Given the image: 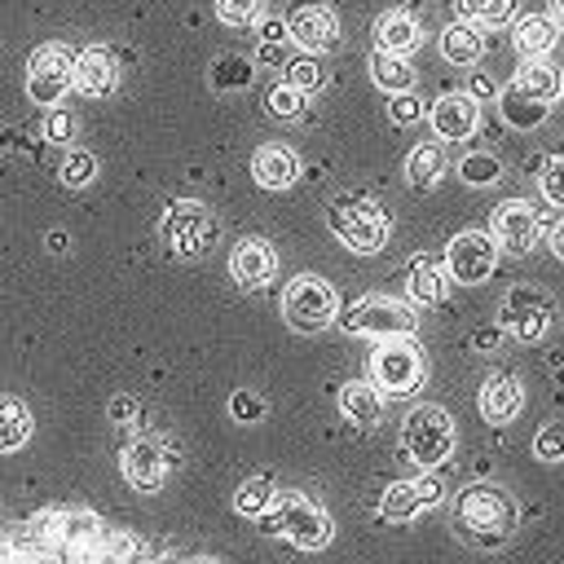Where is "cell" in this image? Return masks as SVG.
Here are the masks:
<instances>
[{"label": "cell", "instance_id": "cell-1", "mask_svg": "<svg viewBox=\"0 0 564 564\" xmlns=\"http://www.w3.org/2000/svg\"><path fill=\"white\" fill-rule=\"evenodd\" d=\"M449 520H454L458 542H467V546H476V551H502V546L516 538L520 502H516V494L502 489L498 480H467V485L454 494Z\"/></svg>", "mask_w": 564, "mask_h": 564}, {"label": "cell", "instance_id": "cell-2", "mask_svg": "<svg viewBox=\"0 0 564 564\" xmlns=\"http://www.w3.org/2000/svg\"><path fill=\"white\" fill-rule=\"evenodd\" d=\"M260 533L286 538V542H295L300 551H322V546H330V538H335V520H330L326 507H317L308 494L286 489V494H273V507L260 516Z\"/></svg>", "mask_w": 564, "mask_h": 564}, {"label": "cell", "instance_id": "cell-3", "mask_svg": "<svg viewBox=\"0 0 564 564\" xmlns=\"http://www.w3.org/2000/svg\"><path fill=\"white\" fill-rule=\"evenodd\" d=\"M326 225L357 256H379L388 247V238H392V216L383 212V203H375L366 194H339V198H330Z\"/></svg>", "mask_w": 564, "mask_h": 564}, {"label": "cell", "instance_id": "cell-4", "mask_svg": "<svg viewBox=\"0 0 564 564\" xmlns=\"http://www.w3.org/2000/svg\"><path fill=\"white\" fill-rule=\"evenodd\" d=\"M366 379L375 383V392L388 401V397H414L427 379V357L423 348L414 344V335H392V339H379L370 348V366H366Z\"/></svg>", "mask_w": 564, "mask_h": 564}, {"label": "cell", "instance_id": "cell-5", "mask_svg": "<svg viewBox=\"0 0 564 564\" xmlns=\"http://www.w3.org/2000/svg\"><path fill=\"white\" fill-rule=\"evenodd\" d=\"M458 445V427H454V414L423 401L414 405L405 419H401V454L419 467V471H432V467H445V458L454 454Z\"/></svg>", "mask_w": 564, "mask_h": 564}, {"label": "cell", "instance_id": "cell-6", "mask_svg": "<svg viewBox=\"0 0 564 564\" xmlns=\"http://www.w3.org/2000/svg\"><path fill=\"white\" fill-rule=\"evenodd\" d=\"M282 322L300 335H317L339 322V291L322 273H295L282 291Z\"/></svg>", "mask_w": 564, "mask_h": 564}, {"label": "cell", "instance_id": "cell-7", "mask_svg": "<svg viewBox=\"0 0 564 564\" xmlns=\"http://www.w3.org/2000/svg\"><path fill=\"white\" fill-rule=\"evenodd\" d=\"M159 238L172 247V256H181V260H203V256L216 247L220 225H216V216H212L207 203H198V198H181V203H172V207L163 212V220H159Z\"/></svg>", "mask_w": 564, "mask_h": 564}, {"label": "cell", "instance_id": "cell-8", "mask_svg": "<svg viewBox=\"0 0 564 564\" xmlns=\"http://www.w3.org/2000/svg\"><path fill=\"white\" fill-rule=\"evenodd\" d=\"M555 322V300L542 291V286H529V282H516L511 291H502L498 300V330L520 339V344H538Z\"/></svg>", "mask_w": 564, "mask_h": 564}, {"label": "cell", "instance_id": "cell-9", "mask_svg": "<svg viewBox=\"0 0 564 564\" xmlns=\"http://www.w3.org/2000/svg\"><path fill=\"white\" fill-rule=\"evenodd\" d=\"M339 326L348 335H370V339H392V335H414L419 317L414 304L392 300V295H361L348 308H339Z\"/></svg>", "mask_w": 564, "mask_h": 564}, {"label": "cell", "instance_id": "cell-10", "mask_svg": "<svg viewBox=\"0 0 564 564\" xmlns=\"http://www.w3.org/2000/svg\"><path fill=\"white\" fill-rule=\"evenodd\" d=\"M70 75H75V48L53 40V44H40L26 62V97L35 106H57L66 93H70Z\"/></svg>", "mask_w": 564, "mask_h": 564}, {"label": "cell", "instance_id": "cell-11", "mask_svg": "<svg viewBox=\"0 0 564 564\" xmlns=\"http://www.w3.org/2000/svg\"><path fill=\"white\" fill-rule=\"evenodd\" d=\"M498 256H502V251H498V242H494L485 229H463V234L449 238L441 264H445L449 282H458V286H480V282L494 278Z\"/></svg>", "mask_w": 564, "mask_h": 564}, {"label": "cell", "instance_id": "cell-12", "mask_svg": "<svg viewBox=\"0 0 564 564\" xmlns=\"http://www.w3.org/2000/svg\"><path fill=\"white\" fill-rule=\"evenodd\" d=\"M542 212L529 203V198H507L494 207V220H489V238L498 242V251L507 256H529L542 238Z\"/></svg>", "mask_w": 564, "mask_h": 564}, {"label": "cell", "instance_id": "cell-13", "mask_svg": "<svg viewBox=\"0 0 564 564\" xmlns=\"http://www.w3.org/2000/svg\"><path fill=\"white\" fill-rule=\"evenodd\" d=\"M286 35L300 44V53H330L339 44V18L326 0H295L286 9Z\"/></svg>", "mask_w": 564, "mask_h": 564}, {"label": "cell", "instance_id": "cell-14", "mask_svg": "<svg viewBox=\"0 0 564 564\" xmlns=\"http://www.w3.org/2000/svg\"><path fill=\"white\" fill-rule=\"evenodd\" d=\"M441 498H445V489H441V480H436V476L392 480V485L379 494V516H383L388 524H405V520H414V516H423V511L441 507Z\"/></svg>", "mask_w": 564, "mask_h": 564}, {"label": "cell", "instance_id": "cell-15", "mask_svg": "<svg viewBox=\"0 0 564 564\" xmlns=\"http://www.w3.org/2000/svg\"><path fill=\"white\" fill-rule=\"evenodd\" d=\"M119 79H123L119 57H115L106 44H88V48H79V53H75L70 88H75L79 97H88V101H106V97H115V93H119Z\"/></svg>", "mask_w": 564, "mask_h": 564}, {"label": "cell", "instance_id": "cell-16", "mask_svg": "<svg viewBox=\"0 0 564 564\" xmlns=\"http://www.w3.org/2000/svg\"><path fill=\"white\" fill-rule=\"evenodd\" d=\"M172 463H176V445H167V441H132V445L123 449V458H119L123 480H128L137 494H154V489L167 480Z\"/></svg>", "mask_w": 564, "mask_h": 564}, {"label": "cell", "instance_id": "cell-17", "mask_svg": "<svg viewBox=\"0 0 564 564\" xmlns=\"http://www.w3.org/2000/svg\"><path fill=\"white\" fill-rule=\"evenodd\" d=\"M273 273H278V251H273L269 238H242V242H234V251H229V278L242 291L269 286Z\"/></svg>", "mask_w": 564, "mask_h": 564}, {"label": "cell", "instance_id": "cell-18", "mask_svg": "<svg viewBox=\"0 0 564 564\" xmlns=\"http://www.w3.org/2000/svg\"><path fill=\"white\" fill-rule=\"evenodd\" d=\"M427 123L436 128L441 141H467L480 128V106L467 93H445L427 106Z\"/></svg>", "mask_w": 564, "mask_h": 564}, {"label": "cell", "instance_id": "cell-19", "mask_svg": "<svg viewBox=\"0 0 564 564\" xmlns=\"http://www.w3.org/2000/svg\"><path fill=\"white\" fill-rule=\"evenodd\" d=\"M445 291H449V273H445L441 256H432V251L410 256V264H405V300L414 308H432V304L445 300Z\"/></svg>", "mask_w": 564, "mask_h": 564}, {"label": "cell", "instance_id": "cell-20", "mask_svg": "<svg viewBox=\"0 0 564 564\" xmlns=\"http://www.w3.org/2000/svg\"><path fill=\"white\" fill-rule=\"evenodd\" d=\"M480 419L485 423H511L520 410H524V383L511 375V370H494L485 383H480Z\"/></svg>", "mask_w": 564, "mask_h": 564}, {"label": "cell", "instance_id": "cell-21", "mask_svg": "<svg viewBox=\"0 0 564 564\" xmlns=\"http://www.w3.org/2000/svg\"><path fill=\"white\" fill-rule=\"evenodd\" d=\"M555 40H560V26H555L551 13H524V18L511 22V48L524 62H546Z\"/></svg>", "mask_w": 564, "mask_h": 564}, {"label": "cell", "instance_id": "cell-22", "mask_svg": "<svg viewBox=\"0 0 564 564\" xmlns=\"http://www.w3.org/2000/svg\"><path fill=\"white\" fill-rule=\"evenodd\" d=\"M511 93L524 101H538V106H555L564 97V70L555 62H524L511 75Z\"/></svg>", "mask_w": 564, "mask_h": 564}, {"label": "cell", "instance_id": "cell-23", "mask_svg": "<svg viewBox=\"0 0 564 564\" xmlns=\"http://www.w3.org/2000/svg\"><path fill=\"white\" fill-rule=\"evenodd\" d=\"M419 44H423V26H419L414 13H405V9H388V13L375 18V48L397 53V57H410Z\"/></svg>", "mask_w": 564, "mask_h": 564}, {"label": "cell", "instance_id": "cell-24", "mask_svg": "<svg viewBox=\"0 0 564 564\" xmlns=\"http://www.w3.org/2000/svg\"><path fill=\"white\" fill-rule=\"evenodd\" d=\"M300 176V159L291 145H260L251 154V181L260 189H291Z\"/></svg>", "mask_w": 564, "mask_h": 564}, {"label": "cell", "instance_id": "cell-25", "mask_svg": "<svg viewBox=\"0 0 564 564\" xmlns=\"http://www.w3.org/2000/svg\"><path fill=\"white\" fill-rule=\"evenodd\" d=\"M335 405H339V414H344L348 423H357V427H375L379 414H383V397L375 392L370 379H348V383H339Z\"/></svg>", "mask_w": 564, "mask_h": 564}, {"label": "cell", "instance_id": "cell-26", "mask_svg": "<svg viewBox=\"0 0 564 564\" xmlns=\"http://www.w3.org/2000/svg\"><path fill=\"white\" fill-rule=\"evenodd\" d=\"M445 167H449L445 150H441L436 141H419V145L405 154V185H410V189H419V194H427V189H436V185H441Z\"/></svg>", "mask_w": 564, "mask_h": 564}, {"label": "cell", "instance_id": "cell-27", "mask_svg": "<svg viewBox=\"0 0 564 564\" xmlns=\"http://www.w3.org/2000/svg\"><path fill=\"white\" fill-rule=\"evenodd\" d=\"M441 57H445L449 66H476V62L485 57V35H480V26H471V22H449V26L441 31Z\"/></svg>", "mask_w": 564, "mask_h": 564}, {"label": "cell", "instance_id": "cell-28", "mask_svg": "<svg viewBox=\"0 0 564 564\" xmlns=\"http://www.w3.org/2000/svg\"><path fill=\"white\" fill-rule=\"evenodd\" d=\"M366 70H370V84H375V88H383L388 97H392V93H410V88H414V66H410V57H397V53L375 48V53L366 57Z\"/></svg>", "mask_w": 564, "mask_h": 564}, {"label": "cell", "instance_id": "cell-29", "mask_svg": "<svg viewBox=\"0 0 564 564\" xmlns=\"http://www.w3.org/2000/svg\"><path fill=\"white\" fill-rule=\"evenodd\" d=\"M35 432V419H31V405L22 397H0V454H13L31 441Z\"/></svg>", "mask_w": 564, "mask_h": 564}, {"label": "cell", "instance_id": "cell-30", "mask_svg": "<svg viewBox=\"0 0 564 564\" xmlns=\"http://www.w3.org/2000/svg\"><path fill=\"white\" fill-rule=\"evenodd\" d=\"M251 79H256V62L242 53H216L207 66V84L216 93H242V88H251Z\"/></svg>", "mask_w": 564, "mask_h": 564}, {"label": "cell", "instance_id": "cell-31", "mask_svg": "<svg viewBox=\"0 0 564 564\" xmlns=\"http://www.w3.org/2000/svg\"><path fill=\"white\" fill-rule=\"evenodd\" d=\"M520 0H454V13L458 22H471V26H511Z\"/></svg>", "mask_w": 564, "mask_h": 564}, {"label": "cell", "instance_id": "cell-32", "mask_svg": "<svg viewBox=\"0 0 564 564\" xmlns=\"http://www.w3.org/2000/svg\"><path fill=\"white\" fill-rule=\"evenodd\" d=\"M502 176H507V167H502V159L489 154V150H471V154L458 159V181L471 185V189H489V185H498Z\"/></svg>", "mask_w": 564, "mask_h": 564}, {"label": "cell", "instance_id": "cell-33", "mask_svg": "<svg viewBox=\"0 0 564 564\" xmlns=\"http://www.w3.org/2000/svg\"><path fill=\"white\" fill-rule=\"evenodd\" d=\"M273 480L269 476H251V480H242L238 485V494H234V511L238 516H251V520H260L269 507H273Z\"/></svg>", "mask_w": 564, "mask_h": 564}, {"label": "cell", "instance_id": "cell-34", "mask_svg": "<svg viewBox=\"0 0 564 564\" xmlns=\"http://www.w3.org/2000/svg\"><path fill=\"white\" fill-rule=\"evenodd\" d=\"M498 110H502V119H507L511 128H520V132H533V128L546 119V110H551V106L524 101V97H516V93L507 88V93H498Z\"/></svg>", "mask_w": 564, "mask_h": 564}, {"label": "cell", "instance_id": "cell-35", "mask_svg": "<svg viewBox=\"0 0 564 564\" xmlns=\"http://www.w3.org/2000/svg\"><path fill=\"white\" fill-rule=\"evenodd\" d=\"M57 181H62L66 189H88V185L97 181V154H88V150H66L62 163H57Z\"/></svg>", "mask_w": 564, "mask_h": 564}, {"label": "cell", "instance_id": "cell-36", "mask_svg": "<svg viewBox=\"0 0 564 564\" xmlns=\"http://www.w3.org/2000/svg\"><path fill=\"white\" fill-rule=\"evenodd\" d=\"M282 84H291L295 93H317L322 84H326V75H322V62L313 57V53H300V57H291L286 66H282Z\"/></svg>", "mask_w": 564, "mask_h": 564}, {"label": "cell", "instance_id": "cell-37", "mask_svg": "<svg viewBox=\"0 0 564 564\" xmlns=\"http://www.w3.org/2000/svg\"><path fill=\"white\" fill-rule=\"evenodd\" d=\"M533 458L538 463H564V419H551L533 432Z\"/></svg>", "mask_w": 564, "mask_h": 564}, {"label": "cell", "instance_id": "cell-38", "mask_svg": "<svg viewBox=\"0 0 564 564\" xmlns=\"http://www.w3.org/2000/svg\"><path fill=\"white\" fill-rule=\"evenodd\" d=\"M216 18L225 26H256L264 18V0H216Z\"/></svg>", "mask_w": 564, "mask_h": 564}, {"label": "cell", "instance_id": "cell-39", "mask_svg": "<svg viewBox=\"0 0 564 564\" xmlns=\"http://www.w3.org/2000/svg\"><path fill=\"white\" fill-rule=\"evenodd\" d=\"M264 110L273 119H300L304 115V93H295L291 84H273L269 97H264Z\"/></svg>", "mask_w": 564, "mask_h": 564}, {"label": "cell", "instance_id": "cell-40", "mask_svg": "<svg viewBox=\"0 0 564 564\" xmlns=\"http://www.w3.org/2000/svg\"><path fill=\"white\" fill-rule=\"evenodd\" d=\"M388 115H392V123H401V128H414V123H423L427 119V101L410 88V93H392V101H388Z\"/></svg>", "mask_w": 564, "mask_h": 564}, {"label": "cell", "instance_id": "cell-41", "mask_svg": "<svg viewBox=\"0 0 564 564\" xmlns=\"http://www.w3.org/2000/svg\"><path fill=\"white\" fill-rule=\"evenodd\" d=\"M538 194L551 203V207H564V154L546 159L542 172H538Z\"/></svg>", "mask_w": 564, "mask_h": 564}, {"label": "cell", "instance_id": "cell-42", "mask_svg": "<svg viewBox=\"0 0 564 564\" xmlns=\"http://www.w3.org/2000/svg\"><path fill=\"white\" fill-rule=\"evenodd\" d=\"M229 419H234V423H260V419H264V397L251 392V388L229 392Z\"/></svg>", "mask_w": 564, "mask_h": 564}, {"label": "cell", "instance_id": "cell-43", "mask_svg": "<svg viewBox=\"0 0 564 564\" xmlns=\"http://www.w3.org/2000/svg\"><path fill=\"white\" fill-rule=\"evenodd\" d=\"M106 419H110L115 427H137V419H141V401H137L132 392H115V397L106 401Z\"/></svg>", "mask_w": 564, "mask_h": 564}, {"label": "cell", "instance_id": "cell-44", "mask_svg": "<svg viewBox=\"0 0 564 564\" xmlns=\"http://www.w3.org/2000/svg\"><path fill=\"white\" fill-rule=\"evenodd\" d=\"M44 137H48L53 145H66V141L75 137V115H66V110L53 106V115L44 119Z\"/></svg>", "mask_w": 564, "mask_h": 564}, {"label": "cell", "instance_id": "cell-45", "mask_svg": "<svg viewBox=\"0 0 564 564\" xmlns=\"http://www.w3.org/2000/svg\"><path fill=\"white\" fill-rule=\"evenodd\" d=\"M467 97H471L476 106H489V101H498V84H494L485 70H471V75H467Z\"/></svg>", "mask_w": 564, "mask_h": 564}, {"label": "cell", "instance_id": "cell-46", "mask_svg": "<svg viewBox=\"0 0 564 564\" xmlns=\"http://www.w3.org/2000/svg\"><path fill=\"white\" fill-rule=\"evenodd\" d=\"M291 35H286V22L282 18H260V44H286Z\"/></svg>", "mask_w": 564, "mask_h": 564}, {"label": "cell", "instance_id": "cell-47", "mask_svg": "<svg viewBox=\"0 0 564 564\" xmlns=\"http://www.w3.org/2000/svg\"><path fill=\"white\" fill-rule=\"evenodd\" d=\"M498 344H502V330L498 326H485V330L471 335V348H480V352H494Z\"/></svg>", "mask_w": 564, "mask_h": 564}, {"label": "cell", "instance_id": "cell-48", "mask_svg": "<svg viewBox=\"0 0 564 564\" xmlns=\"http://www.w3.org/2000/svg\"><path fill=\"white\" fill-rule=\"evenodd\" d=\"M264 66H286L291 57H286V44H260V53H256Z\"/></svg>", "mask_w": 564, "mask_h": 564}, {"label": "cell", "instance_id": "cell-49", "mask_svg": "<svg viewBox=\"0 0 564 564\" xmlns=\"http://www.w3.org/2000/svg\"><path fill=\"white\" fill-rule=\"evenodd\" d=\"M66 242H70V238H66V229H48V234H44V247H48L53 256H66V251H70Z\"/></svg>", "mask_w": 564, "mask_h": 564}, {"label": "cell", "instance_id": "cell-50", "mask_svg": "<svg viewBox=\"0 0 564 564\" xmlns=\"http://www.w3.org/2000/svg\"><path fill=\"white\" fill-rule=\"evenodd\" d=\"M551 251H555V260H564V220L551 225Z\"/></svg>", "mask_w": 564, "mask_h": 564}, {"label": "cell", "instance_id": "cell-51", "mask_svg": "<svg viewBox=\"0 0 564 564\" xmlns=\"http://www.w3.org/2000/svg\"><path fill=\"white\" fill-rule=\"evenodd\" d=\"M551 18H555V26H564V0H551Z\"/></svg>", "mask_w": 564, "mask_h": 564}]
</instances>
